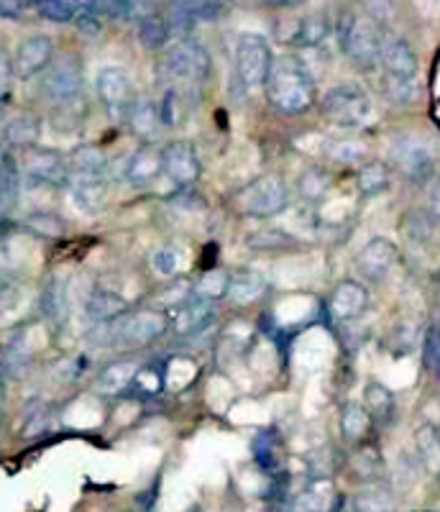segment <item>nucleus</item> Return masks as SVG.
Segmentation results:
<instances>
[{"mask_svg": "<svg viewBox=\"0 0 440 512\" xmlns=\"http://www.w3.org/2000/svg\"><path fill=\"white\" fill-rule=\"evenodd\" d=\"M267 98L279 113H305L318 100V85H315L310 64L302 54H282L272 62V72L267 77Z\"/></svg>", "mask_w": 440, "mask_h": 512, "instance_id": "f257e3e1", "label": "nucleus"}, {"mask_svg": "<svg viewBox=\"0 0 440 512\" xmlns=\"http://www.w3.org/2000/svg\"><path fill=\"white\" fill-rule=\"evenodd\" d=\"M333 34L348 62H354L359 70L366 72L377 70L384 26L361 11H343L333 24Z\"/></svg>", "mask_w": 440, "mask_h": 512, "instance_id": "f03ea898", "label": "nucleus"}, {"mask_svg": "<svg viewBox=\"0 0 440 512\" xmlns=\"http://www.w3.org/2000/svg\"><path fill=\"white\" fill-rule=\"evenodd\" d=\"M213 70V59H210L205 44H200L197 39H177L174 44L159 52L157 72L164 80V85H195V82H203L210 77Z\"/></svg>", "mask_w": 440, "mask_h": 512, "instance_id": "7ed1b4c3", "label": "nucleus"}, {"mask_svg": "<svg viewBox=\"0 0 440 512\" xmlns=\"http://www.w3.org/2000/svg\"><path fill=\"white\" fill-rule=\"evenodd\" d=\"M108 326V338L113 346L123 349H139V346L151 344L169 331L167 313L159 308H141L136 313H123L116 320L105 323Z\"/></svg>", "mask_w": 440, "mask_h": 512, "instance_id": "20e7f679", "label": "nucleus"}, {"mask_svg": "<svg viewBox=\"0 0 440 512\" xmlns=\"http://www.w3.org/2000/svg\"><path fill=\"white\" fill-rule=\"evenodd\" d=\"M320 113L338 128H361L371 118V98L356 82H341L320 98Z\"/></svg>", "mask_w": 440, "mask_h": 512, "instance_id": "39448f33", "label": "nucleus"}, {"mask_svg": "<svg viewBox=\"0 0 440 512\" xmlns=\"http://www.w3.org/2000/svg\"><path fill=\"white\" fill-rule=\"evenodd\" d=\"M274 54L261 34L246 31L236 41V77L246 90H261L272 72Z\"/></svg>", "mask_w": 440, "mask_h": 512, "instance_id": "423d86ee", "label": "nucleus"}, {"mask_svg": "<svg viewBox=\"0 0 440 512\" xmlns=\"http://www.w3.org/2000/svg\"><path fill=\"white\" fill-rule=\"evenodd\" d=\"M241 213L254 218H272L290 208V185L279 175H264L238 195Z\"/></svg>", "mask_w": 440, "mask_h": 512, "instance_id": "0eeeda50", "label": "nucleus"}, {"mask_svg": "<svg viewBox=\"0 0 440 512\" xmlns=\"http://www.w3.org/2000/svg\"><path fill=\"white\" fill-rule=\"evenodd\" d=\"M95 93H98L110 121L116 123H126L131 105L139 98L134 90V82H131V75L123 67H116V64H108V67L98 70V75H95Z\"/></svg>", "mask_w": 440, "mask_h": 512, "instance_id": "6e6552de", "label": "nucleus"}, {"mask_svg": "<svg viewBox=\"0 0 440 512\" xmlns=\"http://www.w3.org/2000/svg\"><path fill=\"white\" fill-rule=\"evenodd\" d=\"M389 162L412 182L433 180L435 175L433 146L420 136H397L389 146Z\"/></svg>", "mask_w": 440, "mask_h": 512, "instance_id": "1a4fd4ad", "label": "nucleus"}, {"mask_svg": "<svg viewBox=\"0 0 440 512\" xmlns=\"http://www.w3.org/2000/svg\"><path fill=\"white\" fill-rule=\"evenodd\" d=\"M18 167H21V177L31 185H67V177H70L67 157L57 149L39 144L24 149V159L18 162Z\"/></svg>", "mask_w": 440, "mask_h": 512, "instance_id": "9d476101", "label": "nucleus"}, {"mask_svg": "<svg viewBox=\"0 0 440 512\" xmlns=\"http://www.w3.org/2000/svg\"><path fill=\"white\" fill-rule=\"evenodd\" d=\"M44 95L57 105H70L80 98L82 93V70L72 54H62V57L52 59L47 70H44Z\"/></svg>", "mask_w": 440, "mask_h": 512, "instance_id": "9b49d317", "label": "nucleus"}, {"mask_svg": "<svg viewBox=\"0 0 440 512\" xmlns=\"http://www.w3.org/2000/svg\"><path fill=\"white\" fill-rule=\"evenodd\" d=\"M162 164L164 175L174 182L177 187H190L200 180L203 164L197 157V149L192 141L174 139L162 146Z\"/></svg>", "mask_w": 440, "mask_h": 512, "instance_id": "f8f14e48", "label": "nucleus"}, {"mask_svg": "<svg viewBox=\"0 0 440 512\" xmlns=\"http://www.w3.org/2000/svg\"><path fill=\"white\" fill-rule=\"evenodd\" d=\"M397 259H400V249H397V244H394L392 239H387V236H374V239L366 241V244L361 246L354 264L361 280L382 282L384 277L394 269Z\"/></svg>", "mask_w": 440, "mask_h": 512, "instance_id": "ddd939ff", "label": "nucleus"}, {"mask_svg": "<svg viewBox=\"0 0 440 512\" xmlns=\"http://www.w3.org/2000/svg\"><path fill=\"white\" fill-rule=\"evenodd\" d=\"M54 59V39L47 34H31L21 39L13 54V75L16 80H34L47 70Z\"/></svg>", "mask_w": 440, "mask_h": 512, "instance_id": "4468645a", "label": "nucleus"}, {"mask_svg": "<svg viewBox=\"0 0 440 512\" xmlns=\"http://www.w3.org/2000/svg\"><path fill=\"white\" fill-rule=\"evenodd\" d=\"M379 67L389 77H417V72H420L417 52L412 49L410 41L400 34H392V31H384L382 36Z\"/></svg>", "mask_w": 440, "mask_h": 512, "instance_id": "2eb2a0df", "label": "nucleus"}, {"mask_svg": "<svg viewBox=\"0 0 440 512\" xmlns=\"http://www.w3.org/2000/svg\"><path fill=\"white\" fill-rule=\"evenodd\" d=\"M369 308V287L359 280H343L333 287L328 297V313L338 323H348L364 315Z\"/></svg>", "mask_w": 440, "mask_h": 512, "instance_id": "dca6fc26", "label": "nucleus"}, {"mask_svg": "<svg viewBox=\"0 0 440 512\" xmlns=\"http://www.w3.org/2000/svg\"><path fill=\"white\" fill-rule=\"evenodd\" d=\"M123 175H126L128 185L136 187V190L154 185L164 175L162 149L157 144H139V149L128 157Z\"/></svg>", "mask_w": 440, "mask_h": 512, "instance_id": "f3484780", "label": "nucleus"}, {"mask_svg": "<svg viewBox=\"0 0 440 512\" xmlns=\"http://www.w3.org/2000/svg\"><path fill=\"white\" fill-rule=\"evenodd\" d=\"M72 203L82 213H98L108 203V180L105 175H70L67 177Z\"/></svg>", "mask_w": 440, "mask_h": 512, "instance_id": "a211bd4d", "label": "nucleus"}, {"mask_svg": "<svg viewBox=\"0 0 440 512\" xmlns=\"http://www.w3.org/2000/svg\"><path fill=\"white\" fill-rule=\"evenodd\" d=\"M126 128L128 134L134 136L139 144H154L159 136V128H162V118L157 111V100L151 98H136V103L131 105V111L126 116Z\"/></svg>", "mask_w": 440, "mask_h": 512, "instance_id": "6ab92c4d", "label": "nucleus"}, {"mask_svg": "<svg viewBox=\"0 0 440 512\" xmlns=\"http://www.w3.org/2000/svg\"><path fill=\"white\" fill-rule=\"evenodd\" d=\"M128 300L116 290H108V287H95L85 300V318L93 323V326H105L110 320H116L118 315L128 313Z\"/></svg>", "mask_w": 440, "mask_h": 512, "instance_id": "aec40b11", "label": "nucleus"}, {"mask_svg": "<svg viewBox=\"0 0 440 512\" xmlns=\"http://www.w3.org/2000/svg\"><path fill=\"white\" fill-rule=\"evenodd\" d=\"M169 320V328H174L177 333L187 336V333H195L205 326L210 320V303L200 300V297L190 295L185 297L182 303L172 305V308L164 310Z\"/></svg>", "mask_w": 440, "mask_h": 512, "instance_id": "412c9836", "label": "nucleus"}, {"mask_svg": "<svg viewBox=\"0 0 440 512\" xmlns=\"http://www.w3.org/2000/svg\"><path fill=\"white\" fill-rule=\"evenodd\" d=\"M31 346L24 333H13L6 344L0 346V377L21 379L31 369Z\"/></svg>", "mask_w": 440, "mask_h": 512, "instance_id": "4be33fe9", "label": "nucleus"}, {"mask_svg": "<svg viewBox=\"0 0 440 512\" xmlns=\"http://www.w3.org/2000/svg\"><path fill=\"white\" fill-rule=\"evenodd\" d=\"M41 318L47 320L49 326H62L70 313V300H67V282L62 277H49L41 287L39 295Z\"/></svg>", "mask_w": 440, "mask_h": 512, "instance_id": "5701e85b", "label": "nucleus"}, {"mask_svg": "<svg viewBox=\"0 0 440 512\" xmlns=\"http://www.w3.org/2000/svg\"><path fill=\"white\" fill-rule=\"evenodd\" d=\"M330 34H333V21L325 13H310V16L297 21L287 41L297 49H315L325 44Z\"/></svg>", "mask_w": 440, "mask_h": 512, "instance_id": "b1692460", "label": "nucleus"}, {"mask_svg": "<svg viewBox=\"0 0 440 512\" xmlns=\"http://www.w3.org/2000/svg\"><path fill=\"white\" fill-rule=\"evenodd\" d=\"M267 290H269V280L264 277V274L254 272V269H244V272L231 274L226 297L236 305H251L267 295Z\"/></svg>", "mask_w": 440, "mask_h": 512, "instance_id": "393cba45", "label": "nucleus"}, {"mask_svg": "<svg viewBox=\"0 0 440 512\" xmlns=\"http://www.w3.org/2000/svg\"><path fill=\"white\" fill-rule=\"evenodd\" d=\"M41 139V118L34 113H18V116L8 118L3 131H0V141L16 149H29L36 146Z\"/></svg>", "mask_w": 440, "mask_h": 512, "instance_id": "a878e982", "label": "nucleus"}, {"mask_svg": "<svg viewBox=\"0 0 440 512\" xmlns=\"http://www.w3.org/2000/svg\"><path fill=\"white\" fill-rule=\"evenodd\" d=\"M21 167L11 154H6L3 164H0V223L8 221L13 216V210L18 208V198H21Z\"/></svg>", "mask_w": 440, "mask_h": 512, "instance_id": "bb28decb", "label": "nucleus"}, {"mask_svg": "<svg viewBox=\"0 0 440 512\" xmlns=\"http://www.w3.org/2000/svg\"><path fill=\"white\" fill-rule=\"evenodd\" d=\"M136 369H139V361L134 359L113 361L95 379V392L98 395H121V392H126L131 387V379H134Z\"/></svg>", "mask_w": 440, "mask_h": 512, "instance_id": "cd10ccee", "label": "nucleus"}, {"mask_svg": "<svg viewBox=\"0 0 440 512\" xmlns=\"http://www.w3.org/2000/svg\"><path fill=\"white\" fill-rule=\"evenodd\" d=\"M361 405L366 408V413L371 415V420L379 425L392 423L394 410H397V400H394L392 390L384 387L382 382H369L364 387V400Z\"/></svg>", "mask_w": 440, "mask_h": 512, "instance_id": "c85d7f7f", "label": "nucleus"}, {"mask_svg": "<svg viewBox=\"0 0 440 512\" xmlns=\"http://www.w3.org/2000/svg\"><path fill=\"white\" fill-rule=\"evenodd\" d=\"M338 497L328 479H318L297 497L295 512H336Z\"/></svg>", "mask_w": 440, "mask_h": 512, "instance_id": "c756f323", "label": "nucleus"}, {"mask_svg": "<svg viewBox=\"0 0 440 512\" xmlns=\"http://www.w3.org/2000/svg\"><path fill=\"white\" fill-rule=\"evenodd\" d=\"M67 167L70 175H108L110 162L100 146L82 144L67 157Z\"/></svg>", "mask_w": 440, "mask_h": 512, "instance_id": "7c9ffc66", "label": "nucleus"}, {"mask_svg": "<svg viewBox=\"0 0 440 512\" xmlns=\"http://www.w3.org/2000/svg\"><path fill=\"white\" fill-rule=\"evenodd\" d=\"M136 39H139V44L146 52H162L169 44V39H172L164 13L157 11L151 13V16L141 18L139 24H136Z\"/></svg>", "mask_w": 440, "mask_h": 512, "instance_id": "2f4dec72", "label": "nucleus"}, {"mask_svg": "<svg viewBox=\"0 0 440 512\" xmlns=\"http://www.w3.org/2000/svg\"><path fill=\"white\" fill-rule=\"evenodd\" d=\"M157 111L162 126L177 128L185 123L187 116V95L182 85H164V93L157 100Z\"/></svg>", "mask_w": 440, "mask_h": 512, "instance_id": "473e14b6", "label": "nucleus"}, {"mask_svg": "<svg viewBox=\"0 0 440 512\" xmlns=\"http://www.w3.org/2000/svg\"><path fill=\"white\" fill-rule=\"evenodd\" d=\"M389 182H392V172L379 159H371V162L361 164L359 175H356V187H359L364 198H377V195H382L389 187Z\"/></svg>", "mask_w": 440, "mask_h": 512, "instance_id": "72a5a7b5", "label": "nucleus"}, {"mask_svg": "<svg viewBox=\"0 0 440 512\" xmlns=\"http://www.w3.org/2000/svg\"><path fill=\"white\" fill-rule=\"evenodd\" d=\"M371 415L366 413V408L361 402H346L341 410V433L348 443H359L369 436L371 431Z\"/></svg>", "mask_w": 440, "mask_h": 512, "instance_id": "f704fd0d", "label": "nucleus"}, {"mask_svg": "<svg viewBox=\"0 0 440 512\" xmlns=\"http://www.w3.org/2000/svg\"><path fill=\"white\" fill-rule=\"evenodd\" d=\"M415 446L425 469L440 474V428L433 423H423L415 431Z\"/></svg>", "mask_w": 440, "mask_h": 512, "instance_id": "c9c22d12", "label": "nucleus"}, {"mask_svg": "<svg viewBox=\"0 0 440 512\" xmlns=\"http://www.w3.org/2000/svg\"><path fill=\"white\" fill-rule=\"evenodd\" d=\"M325 157L336 164H364L369 157V146L361 139L338 136V139H330L325 144Z\"/></svg>", "mask_w": 440, "mask_h": 512, "instance_id": "e433bc0d", "label": "nucleus"}, {"mask_svg": "<svg viewBox=\"0 0 440 512\" xmlns=\"http://www.w3.org/2000/svg\"><path fill=\"white\" fill-rule=\"evenodd\" d=\"M24 228L36 236V239H62L64 233H67V223H64L62 216L57 213H49V210H36V213H29L24 218Z\"/></svg>", "mask_w": 440, "mask_h": 512, "instance_id": "4c0bfd02", "label": "nucleus"}, {"mask_svg": "<svg viewBox=\"0 0 440 512\" xmlns=\"http://www.w3.org/2000/svg\"><path fill=\"white\" fill-rule=\"evenodd\" d=\"M169 6L180 8L195 21H215L231 11L233 0H169Z\"/></svg>", "mask_w": 440, "mask_h": 512, "instance_id": "58836bf2", "label": "nucleus"}, {"mask_svg": "<svg viewBox=\"0 0 440 512\" xmlns=\"http://www.w3.org/2000/svg\"><path fill=\"white\" fill-rule=\"evenodd\" d=\"M164 382H167V364L151 361V364H139L134 379H131V387L139 395L154 397L164 390Z\"/></svg>", "mask_w": 440, "mask_h": 512, "instance_id": "ea45409f", "label": "nucleus"}, {"mask_svg": "<svg viewBox=\"0 0 440 512\" xmlns=\"http://www.w3.org/2000/svg\"><path fill=\"white\" fill-rule=\"evenodd\" d=\"M228 280H231V274L223 272V269H208L192 282V295L205 300V303H215L220 297H226Z\"/></svg>", "mask_w": 440, "mask_h": 512, "instance_id": "a19ab883", "label": "nucleus"}, {"mask_svg": "<svg viewBox=\"0 0 440 512\" xmlns=\"http://www.w3.org/2000/svg\"><path fill=\"white\" fill-rule=\"evenodd\" d=\"M382 93L394 105H412L420 95V82L417 77H382Z\"/></svg>", "mask_w": 440, "mask_h": 512, "instance_id": "79ce46f5", "label": "nucleus"}, {"mask_svg": "<svg viewBox=\"0 0 440 512\" xmlns=\"http://www.w3.org/2000/svg\"><path fill=\"white\" fill-rule=\"evenodd\" d=\"M330 185H333V180H330L325 169H307V172L300 175V198L307 200V203H318V200H323L328 195Z\"/></svg>", "mask_w": 440, "mask_h": 512, "instance_id": "37998d69", "label": "nucleus"}, {"mask_svg": "<svg viewBox=\"0 0 440 512\" xmlns=\"http://www.w3.org/2000/svg\"><path fill=\"white\" fill-rule=\"evenodd\" d=\"M34 11L52 24H72L77 8L72 0H31Z\"/></svg>", "mask_w": 440, "mask_h": 512, "instance_id": "c03bdc74", "label": "nucleus"}, {"mask_svg": "<svg viewBox=\"0 0 440 512\" xmlns=\"http://www.w3.org/2000/svg\"><path fill=\"white\" fill-rule=\"evenodd\" d=\"M356 512H394V500L387 489L369 487L356 495Z\"/></svg>", "mask_w": 440, "mask_h": 512, "instance_id": "a18cd8bd", "label": "nucleus"}, {"mask_svg": "<svg viewBox=\"0 0 440 512\" xmlns=\"http://www.w3.org/2000/svg\"><path fill=\"white\" fill-rule=\"evenodd\" d=\"M157 0H118V11L116 18L121 21H134L139 24L141 18L151 16V13H157Z\"/></svg>", "mask_w": 440, "mask_h": 512, "instance_id": "49530a36", "label": "nucleus"}, {"mask_svg": "<svg viewBox=\"0 0 440 512\" xmlns=\"http://www.w3.org/2000/svg\"><path fill=\"white\" fill-rule=\"evenodd\" d=\"M423 356H425V367H428L430 372L440 374V315L430 323L428 333H425Z\"/></svg>", "mask_w": 440, "mask_h": 512, "instance_id": "de8ad7c7", "label": "nucleus"}, {"mask_svg": "<svg viewBox=\"0 0 440 512\" xmlns=\"http://www.w3.org/2000/svg\"><path fill=\"white\" fill-rule=\"evenodd\" d=\"M180 267V254L174 246H162L151 254V269L159 274V277H174Z\"/></svg>", "mask_w": 440, "mask_h": 512, "instance_id": "09e8293b", "label": "nucleus"}, {"mask_svg": "<svg viewBox=\"0 0 440 512\" xmlns=\"http://www.w3.org/2000/svg\"><path fill=\"white\" fill-rule=\"evenodd\" d=\"M379 469H382V456H379L377 448L366 446L354 456V472L359 474V477H364V479L377 477Z\"/></svg>", "mask_w": 440, "mask_h": 512, "instance_id": "8fccbe9b", "label": "nucleus"}, {"mask_svg": "<svg viewBox=\"0 0 440 512\" xmlns=\"http://www.w3.org/2000/svg\"><path fill=\"white\" fill-rule=\"evenodd\" d=\"M85 369H87V356L75 354L70 356V359L59 361L57 369H54V377H57L62 384H75L77 379L85 374Z\"/></svg>", "mask_w": 440, "mask_h": 512, "instance_id": "3c124183", "label": "nucleus"}, {"mask_svg": "<svg viewBox=\"0 0 440 512\" xmlns=\"http://www.w3.org/2000/svg\"><path fill=\"white\" fill-rule=\"evenodd\" d=\"M13 80H16V75H13V57L0 47V111L11 103Z\"/></svg>", "mask_w": 440, "mask_h": 512, "instance_id": "603ef678", "label": "nucleus"}, {"mask_svg": "<svg viewBox=\"0 0 440 512\" xmlns=\"http://www.w3.org/2000/svg\"><path fill=\"white\" fill-rule=\"evenodd\" d=\"M72 24L82 31L85 36H98L103 31V18L95 16V13L85 11V8H77L75 18H72Z\"/></svg>", "mask_w": 440, "mask_h": 512, "instance_id": "864d4df0", "label": "nucleus"}, {"mask_svg": "<svg viewBox=\"0 0 440 512\" xmlns=\"http://www.w3.org/2000/svg\"><path fill=\"white\" fill-rule=\"evenodd\" d=\"M364 3V13L374 18L379 26H384L389 16H392V0H361Z\"/></svg>", "mask_w": 440, "mask_h": 512, "instance_id": "5fc2aeb1", "label": "nucleus"}, {"mask_svg": "<svg viewBox=\"0 0 440 512\" xmlns=\"http://www.w3.org/2000/svg\"><path fill=\"white\" fill-rule=\"evenodd\" d=\"M18 305V287L13 282H3L0 285V318L6 313H11Z\"/></svg>", "mask_w": 440, "mask_h": 512, "instance_id": "6e6d98bb", "label": "nucleus"}, {"mask_svg": "<svg viewBox=\"0 0 440 512\" xmlns=\"http://www.w3.org/2000/svg\"><path fill=\"white\" fill-rule=\"evenodd\" d=\"M26 423H29L26 425V436H36V433L44 431V423H47V408H44V405H34Z\"/></svg>", "mask_w": 440, "mask_h": 512, "instance_id": "4d7b16f0", "label": "nucleus"}, {"mask_svg": "<svg viewBox=\"0 0 440 512\" xmlns=\"http://www.w3.org/2000/svg\"><path fill=\"white\" fill-rule=\"evenodd\" d=\"M26 13V0H0V18L18 21Z\"/></svg>", "mask_w": 440, "mask_h": 512, "instance_id": "13d9d810", "label": "nucleus"}, {"mask_svg": "<svg viewBox=\"0 0 440 512\" xmlns=\"http://www.w3.org/2000/svg\"><path fill=\"white\" fill-rule=\"evenodd\" d=\"M430 216L440 218V175H433L430 185Z\"/></svg>", "mask_w": 440, "mask_h": 512, "instance_id": "bf43d9fd", "label": "nucleus"}, {"mask_svg": "<svg viewBox=\"0 0 440 512\" xmlns=\"http://www.w3.org/2000/svg\"><path fill=\"white\" fill-rule=\"evenodd\" d=\"M261 3L269 8H292V6H300L302 0H261Z\"/></svg>", "mask_w": 440, "mask_h": 512, "instance_id": "052dcab7", "label": "nucleus"}, {"mask_svg": "<svg viewBox=\"0 0 440 512\" xmlns=\"http://www.w3.org/2000/svg\"><path fill=\"white\" fill-rule=\"evenodd\" d=\"M6 144H3V141H0V164H3V159H6Z\"/></svg>", "mask_w": 440, "mask_h": 512, "instance_id": "680f3d73", "label": "nucleus"}, {"mask_svg": "<svg viewBox=\"0 0 440 512\" xmlns=\"http://www.w3.org/2000/svg\"><path fill=\"white\" fill-rule=\"evenodd\" d=\"M3 392H6V379L0 377V400H3Z\"/></svg>", "mask_w": 440, "mask_h": 512, "instance_id": "e2e57ef3", "label": "nucleus"}, {"mask_svg": "<svg viewBox=\"0 0 440 512\" xmlns=\"http://www.w3.org/2000/svg\"><path fill=\"white\" fill-rule=\"evenodd\" d=\"M0 420H3V413H0Z\"/></svg>", "mask_w": 440, "mask_h": 512, "instance_id": "0e129e2a", "label": "nucleus"}, {"mask_svg": "<svg viewBox=\"0 0 440 512\" xmlns=\"http://www.w3.org/2000/svg\"><path fill=\"white\" fill-rule=\"evenodd\" d=\"M26 3H29V0H26Z\"/></svg>", "mask_w": 440, "mask_h": 512, "instance_id": "69168bd1", "label": "nucleus"}]
</instances>
